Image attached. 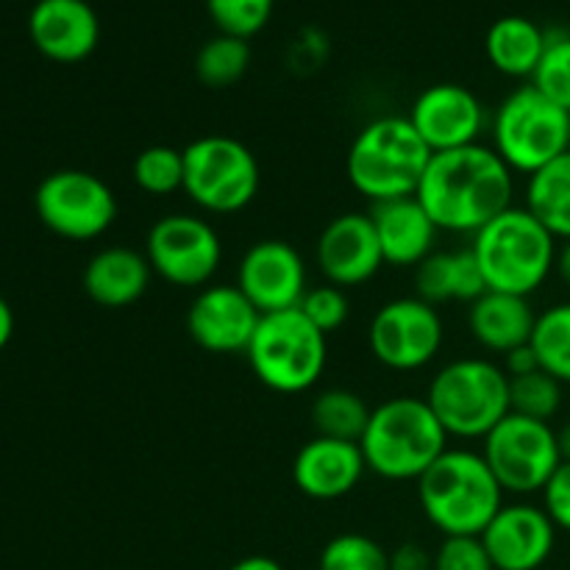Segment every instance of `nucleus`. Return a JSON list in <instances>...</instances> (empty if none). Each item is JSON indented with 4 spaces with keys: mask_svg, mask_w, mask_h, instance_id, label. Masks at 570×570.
I'll return each instance as SVG.
<instances>
[{
    "mask_svg": "<svg viewBox=\"0 0 570 570\" xmlns=\"http://www.w3.org/2000/svg\"><path fill=\"white\" fill-rule=\"evenodd\" d=\"M432 156L410 117H376L351 142L345 176L371 204L412 198Z\"/></svg>",
    "mask_w": 570,
    "mask_h": 570,
    "instance_id": "nucleus-5",
    "label": "nucleus"
},
{
    "mask_svg": "<svg viewBox=\"0 0 570 570\" xmlns=\"http://www.w3.org/2000/svg\"><path fill=\"white\" fill-rule=\"evenodd\" d=\"M323 334H334L345 326L351 315V304H348V295L345 289L334 287V284H321V287H312L306 289L304 301L298 306Z\"/></svg>",
    "mask_w": 570,
    "mask_h": 570,
    "instance_id": "nucleus-35",
    "label": "nucleus"
},
{
    "mask_svg": "<svg viewBox=\"0 0 570 570\" xmlns=\"http://www.w3.org/2000/svg\"><path fill=\"white\" fill-rule=\"evenodd\" d=\"M367 471L360 443L334 438H315L301 445L293 462V482L315 501H337L360 488Z\"/></svg>",
    "mask_w": 570,
    "mask_h": 570,
    "instance_id": "nucleus-20",
    "label": "nucleus"
},
{
    "mask_svg": "<svg viewBox=\"0 0 570 570\" xmlns=\"http://www.w3.org/2000/svg\"><path fill=\"white\" fill-rule=\"evenodd\" d=\"M501 367H504V373L510 379L515 376H527V373H534L540 371V362H538V354L532 351V345H521V348L510 351L507 356H501Z\"/></svg>",
    "mask_w": 570,
    "mask_h": 570,
    "instance_id": "nucleus-39",
    "label": "nucleus"
},
{
    "mask_svg": "<svg viewBox=\"0 0 570 570\" xmlns=\"http://www.w3.org/2000/svg\"><path fill=\"white\" fill-rule=\"evenodd\" d=\"M482 456L499 479L501 490L512 495L543 493L549 479L562 465L557 429L510 412L482 440Z\"/></svg>",
    "mask_w": 570,
    "mask_h": 570,
    "instance_id": "nucleus-10",
    "label": "nucleus"
},
{
    "mask_svg": "<svg viewBox=\"0 0 570 570\" xmlns=\"http://www.w3.org/2000/svg\"><path fill=\"white\" fill-rule=\"evenodd\" d=\"M529 345L538 354L540 371L560 384H570V301L538 312Z\"/></svg>",
    "mask_w": 570,
    "mask_h": 570,
    "instance_id": "nucleus-29",
    "label": "nucleus"
},
{
    "mask_svg": "<svg viewBox=\"0 0 570 570\" xmlns=\"http://www.w3.org/2000/svg\"><path fill=\"white\" fill-rule=\"evenodd\" d=\"M471 250L488 289L529 298L557 271L560 245L527 206H510L473 234Z\"/></svg>",
    "mask_w": 570,
    "mask_h": 570,
    "instance_id": "nucleus-3",
    "label": "nucleus"
},
{
    "mask_svg": "<svg viewBox=\"0 0 570 570\" xmlns=\"http://www.w3.org/2000/svg\"><path fill=\"white\" fill-rule=\"evenodd\" d=\"M532 83L570 111V31H549V45Z\"/></svg>",
    "mask_w": 570,
    "mask_h": 570,
    "instance_id": "nucleus-34",
    "label": "nucleus"
},
{
    "mask_svg": "<svg viewBox=\"0 0 570 570\" xmlns=\"http://www.w3.org/2000/svg\"><path fill=\"white\" fill-rule=\"evenodd\" d=\"M259 321L262 312L237 284H209L189 304L187 332L198 348L232 356L248 351Z\"/></svg>",
    "mask_w": 570,
    "mask_h": 570,
    "instance_id": "nucleus-17",
    "label": "nucleus"
},
{
    "mask_svg": "<svg viewBox=\"0 0 570 570\" xmlns=\"http://www.w3.org/2000/svg\"><path fill=\"white\" fill-rule=\"evenodd\" d=\"M237 287L262 312L298 309L306 295V262L284 239H259L237 265Z\"/></svg>",
    "mask_w": 570,
    "mask_h": 570,
    "instance_id": "nucleus-14",
    "label": "nucleus"
},
{
    "mask_svg": "<svg viewBox=\"0 0 570 570\" xmlns=\"http://www.w3.org/2000/svg\"><path fill=\"white\" fill-rule=\"evenodd\" d=\"M434 570H495L482 538H443L434 551Z\"/></svg>",
    "mask_w": 570,
    "mask_h": 570,
    "instance_id": "nucleus-36",
    "label": "nucleus"
},
{
    "mask_svg": "<svg viewBox=\"0 0 570 570\" xmlns=\"http://www.w3.org/2000/svg\"><path fill=\"white\" fill-rule=\"evenodd\" d=\"M490 134L493 150L512 173L534 176L570 150V111L527 83L501 100Z\"/></svg>",
    "mask_w": 570,
    "mask_h": 570,
    "instance_id": "nucleus-8",
    "label": "nucleus"
},
{
    "mask_svg": "<svg viewBox=\"0 0 570 570\" xmlns=\"http://www.w3.org/2000/svg\"><path fill=\"white\" fill-rule=\"evenodd\" d=\"M248 67V39L228 37V33H215V37L206 39V42L200 45L198 53H195V76H198V81L209 89L234 87L237 81H243Z\"/></svg>",
    "mask_w": 570,
    "mask_h": 570,
    "instance_id": "nucleus-28",
    "label": "nucleus"
},
{
    "mask_svg": "<svg viewBox=\"0 0 570 570\" xmlns=\"http://www.w3.org/2000/svg\"><path fill=\"white\" fill-rule=\"evenodd\" d=\"M33 48L59 65L89 59L100 42V20L87 0H37L28 14Z\"/></svg>",
    "mask_w": 570,
    "mask_h": 570,
    "instance_id": "nucleus-19",
    "label": "nucleus"
},
{
    "mask_svg": "<svg viewBox=\"0 0 570 570\" xmlns=\"http://www.w3.org/2000/svg\"><path fill=\"white\" fill-rule=\"evenodd\" d=\"M245 356L267 390L298 395L315 387L326 371V334L301 309L273 312L262 315Z\"/></svg>",
    "mask_w": 570,
    "mask_h": 570,
    "instance_id": "nucleus-7",
    "label": "nucleus"
},
{
    "mask_svg": "<svg viewBox=\"0 0 570 570\" xmlns=\"http://www.w3.org/2000/svg\"><path fill=\"white\" fill-rule=\"evenodd\" d=\"M315 262L328 284L362 287L384 267L382 245L371 212H345L326 223L315 245Z\"/></svg>",
    "mask_w": 570,
    "mask_h": 570,
    "instance_id": "nucleus-16",
    "label": "nucleus"
},
{
    "mask_svg": "<svg viewBox=\"0 0 570 570\" xmlns=\"http://www.w3.org/2000/svg\"><path fill=\"white\" fill-rule=\"evenodd\" d=\"M134 181L145 195H165L184 189V150L170 145H150L134 159Z\"/></svg>",
    "mask_w": 570,
    "mask_h": 570,
    "instance_id": "nucleus-30",
    "label": "nucleus"
},
{
    "mask_svg": "<svg viewBox=\"0 0 570 570\" xmlns=\"http://www.w3.org/2000/svg\"><path fill=\"white\" fill-rule=\"evenodd\" d=\"M371 406L365 404L362 395H356L354 390L345 387H332L323 390L321 395H315L312 401V426L321 438H334L345 440V443H360L362 434H365L367 421H371Z\"/></svg>",
    "mask_w": 570,
    "mask_h": 570,
    "instance_id": "nucleus-27",
    "label": "nucleus"
},
{
    "mask_svg": "<svg viewBox=\"0 0 570 570\" xmlns=\"http://www.w3.org/2000/svg\"><path fill=\"white\" fill-rule=\"evenodd\" d=\"M534 323H538V312L523 295L488 289L473 304H468V328L473 340L490 354L507 356L510 351L529 345Z\"/></svg>",
    "mask_w": 570,
    "mask_h": 570,
    "instance_id": "nucleus-23",
    "label": "nucleus"
},
{
    "mask_svg": "<svg viewBox=\"0 0 570 570\" xmlns=\"http://www.w3.org/2000/svg\"><path fill=\"white\" fill-rule=\"evenodd\" d=\"M367 471L387 482H417L449 451V432L426 399L399 395L371 412L360 440Z\"/></svg>",
    "mask_w": 570,
    "mask_h": 570,
    "instance_id": "nucleus-4",
    "label": "nucleus"
},
{
    "mask_svg": "<svg viewBox=\"0 0 570 570\" xmlns=\"http://www.w3.org/2000/svg\"><path fill=\"white\" fill-rule=\"evenodd\" d=\"M488 293L471 248L434 250L415 267V295L432 306L473 304Z\"/></svg>",
    "mask_w": 570,
    "mask_h": 570,
    "instance_id": "nucleus-24",
    "label": "nucleus"
},
{
    "mask_svg": "<svg viewBox=\"0 0 570 570\" xmlns=\"http://www.w3.org/2000/svg\"><path fill=\"white\" fill-rule=\"evenodd\" d=\"M317 570H390V551L367 534L345 532L323 546Z\"/></svg>",
    "mask_w": 570,
    "mask_h": 570,
    "instance_id": "nucleus-32",
    "label": "nucleus"
},
{
    "mask_svg": "<svg viewBox=\"0 0 570 570\" xmlns=\"http://www.w3.org/2000/svg\"><path fill=\"white\" fill-rule=\"evenodd\" d=\"M33 209L59 237L72 243L98 239L115 226L117 198L109 184L87 170H56L39 181Z\"/></svg>",
    "mask_w": 570,
    "mask_h": 570,
    "instance_id": "nucleus-11",
    "label": "nucleus"
},
{
    "mask_svg": "<svg viewBox=\"0 0 570 570\" xmlns=\"http://www.w3.org/2000/svg\"><path fill=\"white\" fill-rule=\"evenodd\" d=\"M371 220L376 226L384 265L417 267L423 259L434 254L440 228L434 226V220L415 195L412 198L373 204Z\"/></svg>",
    "mask_w": 570,
    "mask_h": 570,
    "instance_id": "nucleus-21",
    "label": "nucleus"
},
{
    "mask_svg": "<svg viewBox=\"0 0 570 570\" xmlns=\"http://www.w3.org/2000/svg\"><path fill=\"white\" fill-rule=\"evenodd\" d=\"M145 256L161 282L181 289L209 287L223 262L217 228L198 215H165L148 228Z\"/></svg>",
    "mask_w": 570,
    "mask_h": 570,
    "instance_id": "nucleus-12",
    "label": "nucleus"
},
{
    "mask_svg": "<svg viewBox=\"0 0 570 570\" xmlns=\"http://www.w3.org/2000/svg\"><path fill=\"white\" fill-rule=\"evenodd\" d=\"M426 404L449 438L484 440L510 415V376L493 360H454L434 373Z\"/></svg>",
    "mask_w": 570,
    "mask_h": 570,
    "instance_id": "nucleus-6",
    "label": "nucleus"
},
{
    "mask_svg": "<svg viewBox=\"0 0 570 570\" xmlns=\"http://www.w3.org/2000/svg\"><path fill=\"white\" fill-rule=\"evenodd\" d=\"M562 410V384L546 371L527 373L510 379V412L532 421L551 423V417Z\"/></svg>",
    "mask_w": 570,
    "mask_h": 570,
    "instance_id": "nucleus-31",
    "label": "nucleus"
},
{
    "mask_svg": "<svg viewBox=\"0 0 570 570\" xmlns=\"http://www.w3.org/2000/svg\"><path fill=\"white\" fill-rule=\"evenodd\" d=\"M495 570H540L551 560L557 546V527L543 507L504 504L482 532Z\"/></svg>",
    "mask_w": 570,
    "mask_h": 570,
    "instance_id": "nucleus-18",
    "label": "nucleus"
},
{
    "mask_svg": "<svg viewBox=\"0 0 570 570\" xmlns=\"http://www.w3.org/2000/svg\"><path fill=\"white\" fill-rule=\"evenodd\" d=\"M445 326L438 306L417 295L393 298L379 306L367 326V348L384 367L399 373L421 371L438 360Z\"/></svg>",
    "mask_w": 570,
    "mask_h": 570,
    "instance_id": "nucleus-13",
    "label": "nucleus"
},
{
    "mask_svg": "<svg viewBox=\"0 0 570 570\" xmlns=\"http://www.w3.org/2000/svg\"><path fill=\"white\" fill-rule=\"evenodd\" d=\"M527 206L557 239H570V150L529 176Z\"/></svg>",
    "mask_w": 570,
    "mask_h": 570,
    "instance_id": "nucleus-26",
    "label": "nucleus"
},
{
    "mask_svg": "<svg viewBox=\"0 0 570 570\" xmlns=\"http://www.w3.org/2000/svg\"><path fill=\"white\" fill-rule=\"evenodd\" d=\"M417 501L443 538H482L504 507V490L482 451L449 449L417 479Z\"/></svg>",
    "mask_w": 570,
    "mask_h": 570,
    "instance_id": "nucleus-2",
    "label": "nucleus"
},
{
    "mask_svg": "<svg viewBox=\"0 0 570 570\" xmlns=\"http://www.w3.org/2000/svg\"><path fill=\"white\" fill-rule=\"evenodd\" d=\"M557 443H560V454L562 462H570V417L557 429Z\"/></svg>",
    "mask_w": 570,
    "mask_h": 570,
    "instance_id": "nucleus-43",
    "label": "nucleus"
},
{
    "mask_svg": "<svg viewBox=\"0 0 570 570\" xmlns=\"http://www.w3.org/2000/svg\"><path fill=\"white\" fill-rule=\"evenodd\" d=\"M549 31L529 17L510 14L495 20L484 37V53L490 65L510 78H534L543 61Z\"/></svg>",
    "mask_w": 570,
    "mask_h": 570,
    "instance_id": "nucleus-25",
    "label": "nucleus"
},
{
    "mask_svg": "<svg viewBox=\"0 0 570 570\" xmlns=\"http://www.w3.org/2000/svg\"><path fill=\"white\" fill-rule=\"evenodd\" d=\"M406 117L423 142L432 148V154L476 145L490 122L488 109L476 98V92L451 81L423 89Z\"/></svg>",
    "mask_w": 570,
    "mask_h": 570,
    "instance_id": "nucleus-15",
    "label": "nucleus"
},
{
    "mask_svg": "<svg viewBox=\"0 0 570 570\" xmlns=\"http://www.w3.org/2000/svg\"><path fill=\"white\" fill-rule=\"evenodd\" d=\"M415 198L440 232L476 234L515 206V173L493 145L445 150L432 156Z\"/></svg>",
    "mask_w": 570,
    "mask_h": 570,
    "instance_id": "nucleus-1",
    "label": "nucleus"
},
{
    "mask_svg": "<svg viewBox=\"0 0 570 570\" xmlns=\"http://www.w3.org/2000/svg\"><path fill=\"white\" fill-rule=\"evenodd\" d=\"M150 276L154 267L145 250L111 245L98 250L83 267V293L104 309H122L148 293Z\"/></svg>",
    "mask_w": 570,
    "mask_h": 570,
    "instance_id": "nucleus-22",
    "label": "nucleus"
},
{
    "mask_svg": "<svg viewBox=\"0 0 570 570\" xmlns=\"http://www.w3.org/2000/svg\"><path fill=\"white\" fill-rule=\"evenodd\" d=\"M557 276H560L562 284L570 289V239L562 243L560 254H557Z\"/></svg>",
    "mask_w": 570,
    "mask_h": 570,
    "instance_id": "nucleus-42",
    "label": "nucleus"
},
{
    "mask_svg": "<svg viewBox=\"0 0 570 570\" xmlns=\"http://www.w3.org/2000/svg\"><path fill=\"white\" fill-rule=\"evenodd\" d=\"M11 334H14V312H11L9 301L0 295V351L11 343Z\"/></svg>",
    "mask_w": 570,
    "mask_h": 570,
    "instance_id": "nucleus-40",
    "label": "nucleus"
},
{
    "mask_svg": "<svg viewBox=\"0 0 570 570\" xmlns=\"http://www.w3.org/2000/svg\"><path fill=\"white\" fill-rule=\"evenodd\" d=\"M259 161L254 150L226 134H209L184 148L181 193L209 215H234L259 193Z\"/></svg>",
    "mask_w": 570,
    "mask_h": 570,
    "instance_id": "nucleus-9",
    "label": "nucleus"
},
{
    "mask_svg": "<svg viewBox=\"0 0 570 570\" xmlns=\"http://www.w3.org/2000/svg\"><path fill=\"white\" fill-rule=\"evenodd\" d=\"M543 510L557 527V532L570 534V462H562L543 488Z\"/></svg>",
    "mask_w": 570,
    "mask_h": 570,
    "instance_id": "nucleus-37",
    "label": "nucleus"
},
{
    "mask_svg": "<svg viewBox=\"0 0 570 570\" xmlns=\"http://www.w3.org/2000/svg\"><path fill=\"white\" fill-rule=\"evenodd\" d=\"M228 570H284V568L278 566L276 560H271V557L254 554V557H245V560L234 562V566Z\"/></svg>",
    "mask_w": 570,
    "mask_h": 570,
    "instance_id": "nucleus-41",
    "label": "nucleus"
},
{
    "mask_svg": "<svg viewBox=\"0 0 570 570\" xmlns=\"http://www.w3.org/2000/svg\"><path fill=\"white\" fill-rule=\"evenodd\" d=\"M276 0H206L217 33L250 39L271 22Z\"/></svg>",
    "mask_w": 570,
    "mask_h": 570,
    "instance_id": "nucleus-33",
    "label": "nucleus"
},
{
    "mask_svg": "<svg viewBox=\"0 0 570 570\" xmlns=\"http://www.w3.org/2000/svg\"><path fill=\"white\" fill-rule=\"evenodd\" d=\"M390 570H434V554L417 543H404L390 551Z\"/></svg>",
    "mask_w": 570,
    "mask_h": 570,
    "instance_id": "nucleus-38",
    "label": "nucleus"
}]
</instances>
